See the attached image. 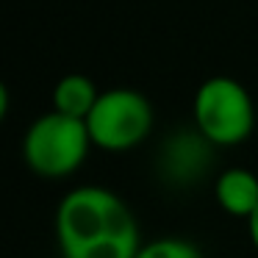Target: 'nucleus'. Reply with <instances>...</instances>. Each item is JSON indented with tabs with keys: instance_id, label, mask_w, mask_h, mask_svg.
I'll return each mask as SVG.
<instances>
[{
	"instance_id": "f257e3e1",
	"label": "nucleus",
	"mask_w": 258,
	"mask_h": 258,
	"mask_svg": "<svg viewBox=\"0 0 258 258\" xmlns=\"http://www.w3.org/2000/svg\"><path fill=\"white\" fill-rule=\"evenodd\" d=\"M56 244L61 258H136L139 222L131 206L106 186H78L58 200Z\"/></svg>"
},
{
	"instance_id": "f03ea898",
	"label": "nucleus",
	"mask_w": 258,
	"mask_h": 258,
	"mask_svg": "<svg viewBox=\"0 0 258 258\" xmlns=\"http://www.w3.org/2000/svg\"><path fill=\"white\" fill-rule=\"evenodd\" d=\"M195 131L214 147H236L250 139L255 128V106L244 84L228 75L203 81L191 103Z\"/></svg>"
},
{
	"instance_id": "7ed1b4c3",
	"label": "nucleus",
	"mask_w": 258,
	"mask_h": 258,
	"mask_svg": "<svg viewBox=\"0 0 258 258\" xmlns=\"http://www.w3.org/2000/svg\"><path fill=\"white\" fill-rule=\"evenodd\" d=\"M92 145L84 119L47 111L28 125L23 139V158L39 178H67L78 172Z\"/></svg>"
},
{
	"instance_id": "20e7f679",
	"label": "nucleus",
	"mask_w": 258,
	"mask_h": 258,
	"mask_svg": "<svg viewBox=\"0 0 258 258\" xmlns=\"http://www.w3.org/2000/svg\"><path fill=\"white\" fill-rule=\"evenodd\" d=\"M153 106L142 92L117 89L100 92V100L86 117L92 145L108 153H125L139 147L153 131Z\"/></svg>"
},
{
	"instance_id": "39448f33",
	"label": "nucleus",
	"mask_w": 258,
	"mask_h": 258,
	"mask_svg": "<svg viewBox=\"0 0 258 258\" xmlns=\"http://www.w3.org/2000/svg\"><path fill=\"white\" fill-rule=\"evenodd\" d=\"M211 142L200 136V131H186L178 134L164 145L161 169L175 183H191L197 175L206 172L208 158H211Z\"/></svg>"
},
{
	"instance_id": "423d86ee",
	"label": "nucleus",
	"mask_w": 258,
	"mask_h": 258,
	"mask_svg": "<svg viewBox=\"0 0 258 258\" xmlns=\"http://www.w3.org/2000/svg\"><path fill=\"white\" fill-rule=\"evenodd\" d=\"M214 200L225 214L247 222L258 208V175L244 167L225 169L214 180Z\"/></svg>"
},
{
	"instance_id": "0eeeda50",
	"label": "nucleus",
	"mask_w": 258,
	"mask_h": 258,
	"mask_svg": "<svg viewBox=\"0 0 258 258\" xmlns=\"http://www.w3.org/2000/svg\"><path fill=\"white\" fill-rule=\"evenodd\" d=\"M97 100H100V92H97L95 81L81 73L64 75L53 89V111L73 119H84V122L92 114V108L97 106Z\"/></svg>"
},
{
	"instance_id": "6e6552de",
	"label": "nucleus",
	"mask_w": 258,
	"mask_h": 258,
	"mask_svg": "<svg viewBox=\"0 0 258 258\" xmlns=\"http://www.w3.org/2000/svg\"><path fill=\"white\" fill-rule=\"evenodd\" d=\"M136 258H203L200 247L189 239H178V236H161L156 241L142 244Z\"/></svg>"
},
{
	"instance_id": "1a4fd4ad",
	"label": "nucleus",
	"mask_w": 258,
	"mask_h": 258,
	"mask_svg": "<svg viewBox=\"0 0 258 258\" xmlns=\"http://www.w3.org/2000/svg\"><path fill=\"white\" fill-rule=\"evenodd\" d=\"M247 233H250V241H252V247H255V252H258V208L252 211V217L247 219Z\"/></svg>"
}]
</instances>
